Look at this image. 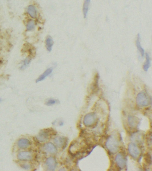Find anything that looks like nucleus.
Instances as JSON below:
<instances>
[{"instance_id": "f257e3e1", "label": "nucleus", "mask_w": 152, "mask_h": 171, "mask_svg": "<svg viewBox=\"0 0 152 171\" xmlns=\"http://www.w3.org/2000/svg\"><path fill=\"white\" fill-rule=\"evenodd\" d=\"M106 147L112 154L118 152L120 148V141L118 136L114 134L111 135L106 142Z\"/></svg>"}, {"instance_id": "f03ea898", "label": "nucleus", "mask_w": 152, "mask_h": 171, "mask_svg": "<svg viewBox=\"0 0 152 171\" xmlns=\"http://www.w3.org/2000/svg\"><path fill=\"white\" fill-rule=\"evenodd\" d=\"M136 102L140 107H147L151 104V99L146 93L141 92L137 95Z\"/></svg>"}, {"instance_id": "7ed1b4c3", "label": "nucleus", "mask_w": 152, "mask_h": 171, "mask_svg": "<svg viewBox=\"0 0 152 171\" xmlns=\"http://www.w3.org/2000/svg\"><path fill=\"white\" fill-rule=\"evenodd\" d=\"M97 121V117L96 113H90L85 116L84 124L86 127H90L94 126Z\"/></svg>"}, {"instance_id": "20e7f679", "label": "nucleus", "mask_w": 152, "mask_h": 171, "mask_svg": "<svg viewBox=\"0 0 152 171\" xmlns=\"http://www.w3.org/2000/svg\"><path fill=\"white\" fill-rule=\"evenodd\" d=\"M128 151L130 156L134 159L138 158L141 154L139 147L134 143H131L129 144Z\"/></svg>"}, {"instance_id": "39448f33", "label": "nucleus", "mask_w": 152, "mask_h": 171, "mask_svg": "<svg viewBox=\"0 0 152 171\" xmlns=\"http://www.w3.org/2000/svg\"><path fill=\"white\" fill-rule=\"evenodd\" d=\"M117 165L121 169H124L125 168L127 164L126 159L125 156L122 153H119L117 154L115 159Z\"/></svg>"}, {"instance_id": "423d86ee", "label": "nucleus", "mask_w": 152, "mask_h": 171, "mask_svg": "<svg viewBox=\"0 0 152 171\" xmlns=\"http://www.w3.org/2000/svg\"><path fill=\"white\" fill-rule=\"evenodd\" d=\"M54 141L58 148H63V149L65 148L68 142L67 138L64 136H58L54 138Z\"/></svg>"}, {"instance_id": "0eeeda50", "label": "nucleus", "mask_w": 152, "mask_h": 171, "mask_svg": "<svg viewBox=\"0 0 152 171\" xmlns=\"http://www.w3.org/2000/svg\"><path fill=\"white\" fill-rule=\"evenodd\" d=\"M46 164L49 170L54 171L56 167V161L54 157H50L47 159L46 162Z\"/></svg>"}, {"instance_id": "6e6552de", "label": "nucleus", "mask_w": 152, "mask_h": 171, "mask_svg": "<svg viewBox=\"0 0 152 171\" xmlns=\"http://www.w3.org/2000/svg\"><path fill=\"white\" fill-rule=\"evenodd\" d=\"M49 136V132L48 130H44L40 132L37 136L36 138L40 142H45L48 140Z\"/></svg>"}, {"instance_id": "1a4fd4ad", "label": "nucleus", "mask_w": 152, "mask_h": 171, "mask_svg": "<svg viewBox=\"0 0 152 171\" xmlns=\"http://www.w3.org/2000/svg\"><path fill=\"white\" fill-rule=\"evenodd\" d=\"M128 123L131 128H135L138 127L140 123V120L137 117L133 116H129L128 118Z\"/></svg>"}, {"instance_id": "9d476101", "label": "nucleus", "mask_w": 152, "mask_h": 171, "mask_svg": "<svg viewBox=\"0 0 152 171\" xmlns=\"http://www.w3.org/2000/svg\"><path fill=\"white\" fill-rule=\"evenodd\" d=\"M17 158L21 160H30L33 158L32 155L28 152H22L19 153L17 156Z\"/></svg>"}, {"instance_id": "9b49d317", "label": "nucleus", "mask_w": 152, "mask_h": 171, "mask_svg": "<svg viewBox=\"0 0 152 171\" xmlns=\"http://www.w3.org/2000/svg\"><path fill=\"white\" fill-rule=\"evenodd\" d=\"M44 148L48 152L51 154H56L57 152V149L55 145L52 143H48L45 144Z\"/></svg>"}, {"instance_id": "f8f14e48", "label": "nucleus", "mask_w": 152, "mask_h": 171, "mask_svg": "<svg viewBox=\"0 0 152 171\" xmlns=\"http://www.w3.org/2000/svg\"><path fill=\"white\" fill-rule=\"evenodd\" d=\"M30 142L28 139H21L19 140L17 143L18 147L22 149L26 148L30 145Z\"/></svg>"}, {"instance_id": "ddd939ff", "label": "nucleus", "mask_w": 152, "mask_h": 171, "mask_svg": "<svg viewBox=\"0 0 152 171\" xmlns=\"http://www.w3.org/2000/svg\"><path fill=\"white\" fill-rule=\"evenodd\" d=\"M53 71V69L51 68L48 69L46 70L45 71L44 73L42 74L39 77L37 78V79L36 81V83H38L44 80L47 77L49 76L52 73Z\"/></svg>"}, {"instance_id": "4468645a", "label": "nucleus", "mask_w": 152, "mask_h": 171, "mask_svg": "<svg viewBox=\"0 0 152 171\" xmlns=\"http://www.w3.org/2000/svg\"><path fill=\"white\" fill-rule=\"evenodd\" d=\"M136 46L141 53V56L144 57L145 55V50H144V49L142 47L141 44V36L139 33L137 35V39L136 40Z\"/></svg>"}, {"instance_id": "2eb2a0df", "label": "nucleus", "mask_w": 152, "mask_h": 171, "mask_svg": "<svg viewBox=\"0 0 152 171\" xmlns=\"http://www.w3.org/2000/svg\"><path fill=\"white\" fill-rule=\"evenodd\" d=\"M53 45L54 41L52 38L50 36H48L46 40V49L49 52L52 51Z\"/></svg>"}, {"instance_id": "dca6fc26", "label": "nucleus", "mask_w": 152, "mask_h": 171, "mask_svg": "<svg viewBox=\"0 0 152 171\" xmlns=\"http://www.w3.org/2000/svg\"><path fill=\"white\" fill-rule=\"evenodd\" d=\"M27 12L32 18H36L37 11L34 6L29 5L27 9Z\"/></svg>"}, {"instance_id": "f3484780", "label": "nucleus", "mask_w": 152, "mask_h": 171, "mask_svg": "<svg viewBox=\"0 0 152 171\" xmlns=\"http://www.w3.org/2000/svg\"><path fill=\"white\" fill-rule=\"evenodd\" d=\"M145 56H146V61L143 65V69L144 71H148V69L150 67V65H151V60L149 53H146Z\"/></svg>"}, {"instance_id": "a211bd4d", "label": "nucleus", "mask_w": 152, "mask_h": 171, "mask_svg": "<svg viewBox=\"0 0 152 171\" xmlns=\"http://www.w3.org/2000/svg\"><path fill=\"white\" fill-rule=\"evenodd\" d=\"M90 1H91V0H85L84 2V5H83V13H84V18H86L87 15H88Z\"/></svg>"}, {"instance_id": "6ab92c4d", "label": "nucleus", "mask_w": 152, "mask_h": 171, "mask_svg": "<svg viewBox=\"0 0 152 171\" xmlns=\"http://www.w3.org/2000/svg\"><path fill=\"white\" fill-rule=\"evenodd\" d=\"M31 57H26V59L23 61V65L20 67L21 69L23 70V69H25L27 67H28L29 65V64L31 63Z\"/></svg>"}, {"instance_id": "aec40b11", "label": "nucleus", "mask_w": 152, "mask_h": 171, "mask_svg": "<svg viewBox=\"0 0 152 171\" xmlns=\"http://www.w3.org/2000/svg\"><path fill=\"white\" fill-rule=\"evenodd\" d=\"M35 24L34 21L30 20L29 21L26 25V29L28 31H32L35 28Z\"/></svg>"}, {"instance_id": "412c9836", "label": "nucleus", "mask_w": 152, "mask_h": 171, "mask_svg": "<svg viewBox=\"0 0 152 171\" xmlns=\"http://www.w3.org/2000/svg\"><path fill=\"white\" fill-rule=\"evenodd\" d=\"M58 102V100H54V99H50L46 102V105L49 106H52V105L57 104Z\"/></svg>"}, {"instance_id": "4be33fe9", "label": "nucleus", "mask_w": 152, "mask_h": 171, "mask_svg": "<svg viewBox=\"0 0 152 171\" xmlns=\"http://www.w3.org/2000/svg\"><path fill=\"white\" fill-rule=\"evenodd\" d=\"M21 167H22V168L27 170V169H29L30 168V166L29 164H24V165H22L21 166Z\"/></svg>"}, {"instance_id": "5701e85b", "label": "nucleus", "mask_w": 152, "mask_h": 171, "mask_svg": "<svg viewBox=\"0 0 152 171\" xmlns=\"http://www.w3.org/2000/svg\"><path fill=\"white\" fill-rule=\"evenodd\" d=\"M64 124V123L63 122H61L60 123V125H63Z\"/></svg>"}, {"instance_id": "b1692460", "label": "nucleus", "mask_w": 152, "mask_h": 171, "mask_svg": "<svg viewBox=\"0 0 152 171\" xmlns=\"http://www.w3.org/2000/svg\"><path fill=\"white\" fill-rule=\"evenodd\" d=\"M1 101H2V100H1V99H0V103H1Z\"/></svg>"}]
</instances>
